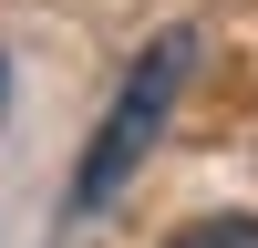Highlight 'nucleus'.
I'll use <instances>...</instances> for the list:
<instances>
[{
    "mask_svg": "<svg viewBox=\"0 0 258 248\" xmlns=\"http://www.w3.org/2000/svg\"><path fill=\"white\" fill-rule=\"evenodd\" d=\"M186 73H197V31H155V41H145V62L124 73V93L103 103L93 145H83V165H73V217H93V207H114V197H124V176L145 165V145H155V135H165V114H176Z\"/></svg>",
    "mask_w": 258,
    "mask_h": 248,
    "instance_id": "f257e3e1",
    "label": "nucleus"
},
{
    "mask_svg": "<svg viewBox=\"0 0 258 248\" xmlns=\"http://www.w3.org/2000/svg\"><path fill=\"white\" fill-rule=\"evenodd\" d=\"M165 248H258V217L248 207H217V217H186Z\"/></svg>",
    "mask_w": 258,
    "mask_h": 248,
    "instance_id": "f03ea898",
    "label": "nucleus"
}]
</instances>
